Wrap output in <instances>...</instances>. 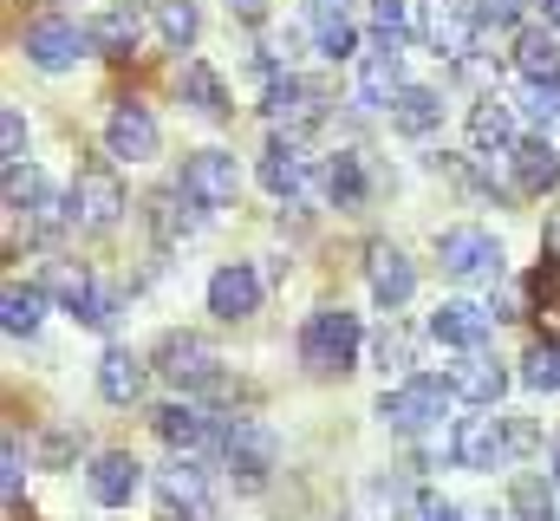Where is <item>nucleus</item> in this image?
Here are the masks:
<instances>
[{"mask_svg": "<svg viewBox=\"0 0 560 521\" xmlns=\"http://www.w3.org/2000/svg\"><path fill=\"white\" fill-rule=\"evenodd\" d=\"M535 443H541V430L528 417H463L456 437H450V456L463 470H502V463L528 456Z\"/></svg>", "mask_w": 560, "mask_h": 521, "instance_id": "f257e3e1", "label": "nucleus"}, {"mask_svg": "<svg viewBox=\"0 0 560 521\" xmlns=\"http://www.w3.org/2000/svg\"><path fill=\"white\" fill-rule=\"evenodd\" d=\"M359 346H365V333H359V313H346V306H319L300 326V366L319 372V379L352 372L359 366Z\"/></svg>", "mask_w": 560, "mask_h": 521, "instance_id": "f03ea898", "label": "nucleus"}, {"mask_svg": "<svg viewBox=\"0 0 560 521\" xmlns=\"http://www.w3.org/2000/svg\"><path fill=\"white\" fill-rule=\"evenodd\" d=\"M72 216H79V229H92V235L118 229V216H125V183H118V170H112L105 157L79 163V183H72Z\"/></svg>", "mask_w": 560, "mask_h": 521, "instance_id": "7ed1b4c3", "label": "nucleus"}, {"mask_svg": "<svg viewBox=\"0 0 560 521\" xmlns=\"http://www.w3.org/2000/svg\"><path fill=\"white\" fill-rule=\"evenodd\" d=\"M222 456H229V476H235L242 489H261L268 470H275V456H280V437L261 417H235V424L222 430Z\"/></svg>", "mask_w": 560, "mask_h": 521, "instance_id": "20e7f679", "label": "nucleus"}, {"mask_svg": "<svg viewBox=\"0 0 560 521\" xmlns=\"http://www.w3.org/2000/svg\"><path fill=\"white\" fill-rule=\"evenodd\" d=\"M450 397H456V391L443 385V379H411V385H398V391L378 397V417H385L392 430H405V437H423V430L443 424Z\"/></svg>", "mask_w": 560, "mask_h": 521, "instance_id": "39448f33", "label": "nucleus"}, {"mask_svg": "<svg viewBox=\"0 0 560 521\" xmlns=\"http://www.w3.org/2000/svg\"><path fill=\"white\" fill-rule=\"evenodd\" d=\"M176 189H183L196 209H229V202L242 196V170H235L229 150H196V157H183Z\"/></svg>", "mask_w": 560, "mask_h": 521, "instance_id": "423d86ee", "label": "nucleus"}, {"mask_svg": "<svg viewBox=\"0 0 560 521\" xmlns=\"http://www.w3.org/2000/svg\"><path fill=\"white\" fill-rule=\"evenodd\" d=\"M436 260L456 280H495L502 274V242L489 229H450V235H436Z\"/></svg>", "mask_w": 560, "mask_h": 521, "instance_id": "0eeeda50", "label": "nucleus"}, {"mask_svg": "<svg viewBox=\"0 0 560 521\" xmlns=\"http://www.w3.org/2000/svg\"><path fill=\"white\" fill-rule=\"evenodd\" d=\"M398 92H405V53H398V33L378 26L372 53H365V72H359V105L378 112V105H398Z\"/></svg>", "mask_w": 560, "mask_h": 521, "instance_id": "6e6552de", "label": "nucleus"}, {"mask_svg": "<svg viewBox=\"0 0 560 521\" xmlns=\"http://www.w3.org/2000/svg\"><path fill=\"white\" fill-rule=\"evenodd\" d=\"M476 26H482V0H430V7H423V39H430L443 59H469Z\"/></svg>", "mask_w": 560, "mask_h": 521, "instance_id": "1a4fd4ad", "label": "nucleus"}, {"mask_svg": "<svg viewBox=\"0 0 560 521\" xmlns=\"http://www.w3.org/2000/svg\"><path fill=\"white\" fill-rule=\"evenodd\" d=\"M268 118H275L280 137H306V130L326 118V85H313V79H275L268 85Z\"/></svg>", "mask_w": 560, "mask_h": 521, "instance_id": "9d476101", "label": "nucleus"}, {"mask_svg": "<svg viewBox=\"0 0 560 521\" xmlns=\"http://www.w3.org/2000/svg\"><path fill=\"white\" fill-rule=\"evenodd\" d=\"M215 346L209 339H196V333H170L163 346H156V372L170 379V385H189V391H202V385H215Z\"/></svg>", "mask_w": 560, "mask_h": 521, "instance_id": "9b49d317", "label": "nucleus"}, {"mask_svg": "<svg viewBox=\"0 0 560 521\" xmlns=\"http://www.w3.org/2000/svg\"><path fill=\"white\" fill-rule=\"evenodd\" d=\"M156 143H163V130H156V118L143 112V105H112V118H105V150L118 157V163H150L156 157Z\"/></svg>", "mask_w": 560, "mask_h": 521, "instance_id": "f8f14e48", "label": "nucleus"}, {"mask_svg": "<svg viewBox=\"0 0 560 521\" xmlns=\"http://www.w3.org/2000/svg\"><path fill=\"white\" fill-rule=\"evenodd\" d=\"M156 496H163V509L183 521H209L215 516V496H209V476L183 456V463H170V470H156Z\"/></svg>", "mask_w": 560, "mask_h": 521, "instance_id": "ddd939ff", "label": "nucleus"}, {"mask_svg": "<svg viewBox=\"0 0 560 521\" xmlns=\"http://www.w3.org/2000/svg\"><path fill=\"white\" fill-rule=\"evenodd\" d=\"M85 46H92V33L72 26V20H39V26H26V59H33L39 72H66V66H79Z\"/></svg>", "mask_w": 560, "mask_h": 521, "instance_id": "4468645a", "label": "nucleus"}, {"mask_svg": "<svg viewBox=\"0 0 560 521\" xmlns=\"http://www.w3.org/2000/svg\"><path fill=\"white\" fill-rule=\"evenodd\" d=\"M255 306H261V274H255L248 260H229V267L209 274V313H215V320L235 326V320H248Z\"/></svg>", "mask_w": 560, "mask_h": 521, "instance_id": "2eb2a0df", "label": "nucleus"}, {"mask_svg": "<svg viewBox=\"0 0 560 521\" xmlns=\"http://www.w3.org/2000/svg\"><path fill=\"white\" fill-rule=\"evenodd\" d=\"M85 489H92V502H105V509H125V502L143 489V463L131 456V450H105V456L85 470Z\"/></svg>", "mask_w": 560, "mask_h": 521, "instance_id": "dca6fc26", "label": "nucleus"}, {"mask_svg": "<svg viewBox=\"0 0 560 521\" xmlns=\"http://www.w3.org/2000/svg\"><path fill=\"white\" fill-rule=\"evenodd\" d=\"M365 280H372L378 306H405L418 293V267L405 260V248H392V242H372L365 248Z\"/></svg>", "mask_w": 560, "mask_h": 521, "instance_id": "f3484780", "label": "nucleus"}, {"mask_svg": "<svg viewBox=\"0 0 560 521\" xmlns=\"http://www.w3.org/2000/svg\"><path fill=\"white\" fill-rule=\"evenodd\" d=\"M443 385L456 391L463 404L489 410V404H502V391H509V372H502L495 359H482V352H463V359L450 366V379H443Z\"/></svg>", "mask_w": 560, "mask_h": 521, "instance_id": "a211bd4d", "label": "nucleus"}, {"mask_svg": "<svg viewBox=\"0 0 560 521\" xmlns=\"http://www.w3.org/2000/svg\"><path fill=\"white\" fill-rule=\"evenodd\" d=\"M430 339H443V346H456V352H476V346L489 339V306H476V300H443V306L430 313Z\"/></svg>", "mask_w": 560, "mask_h": 521, "instance_id": "6ab92c4d", "label": "nucleus"}, {"mask_svg": "<svg viewBox=\"0 0 560 521\" xmlns=\"http://www.w3.org/2000/svg\"><path fill=\"white\" fill-rule=\"evenodd\" d=\"M156 437H163L170 450H183V456H196V450L222 443L215 417H209V410H196V404H163V410H156Z\"/></svg>", "mask_w": 560, "mask_h": 521, "instance_id": "aec40b11", "label": "nucleus"}, {"mask_svg": "<svg viewBox=\"0 0 560 521\" xmlns=\"http://www.w3.org/2000/svg\"><path fill=\"white\" fill-rule=\"evenodd\" d=\"M196 202L183 196V189H163V196H150V235H156V248H183L196 229H202V216H189Z\"/></svg>", "mask_w": 560, "mask_h": 521, "instance_id": "412c9836", "label": "nucleus"}, {"mask_svg": "<svg viewBox=\"0 0 560 521\" xmlns=\"http://www.w3.org/2000/svg\"><path fill=\"white\" fill-rule=\"evenodd\" d=\"M176 99H183L196 118H229V92H222V79H215L202 59H183V66H176Z\"/></svg>", "mask_w": 560, "mask_h": 521, "instance_id": "4be33fe9", "label": "nucleus"}, {"mask_svg": "<svg viewBox=\"0 0 560 521\" xmlns=\"http://www.w3.org/2000/svg\"><path fill=\"white\" fill-rule=\"evenodd\" d=\"M469 143H476L482 157H515V105L482 99V105L469 112Z\"/></svg>", "mask_w": 560, "mask_h": 521, "instance_id": "5701e85b", "label": "nucleus"}, {"mask_svg": "<svg viewBox=\"0 0 560 521\" xmlns=\"http://www.w3.org/2000/svg\"><path fill=\"white\" fill-rule=\"evenodd\" d=\"M509 163H515V189H522V196H548V189L560 183V157L548 150V137L515 143V157H509Z\"/></svg>", "mask_w": 560, "mask_h": 521, "instance_id": "b1692460", "label": "nucleus"}, {"mask_svg": "<svg viewBox=\"0 0 560 521\" xmlns=\"http://www.w3.org/2000/svg\"><path fill=\"white\" fill-rule=\"evenodd\" d=\"M143 385H150V372H143V359H138V352L112 346V352L98 359V391H105L112 404H138Z\"/></svg>", "mask_w": 560, "mask_h": 521, "instance_id": "393cba45", "label": "nucleus"}, {"mask_svg": "<svg viewBox=\"0 0 560 521\" xmlns=\"http://www.w3.org/2000/svg\"><path fill=\"white\" fill-rule=\"evenodd\" d=\"M261 183H268L275 196H300V189H306V157H300L293 137H275V143H268V157H261Z\"/></svg>", "mask_w": 560, "mask_h": 521, "instance_id": "a878e982", "label": "nucleus"}, {"mask_svg": "<svg viewBox=\"0 0 560 521\" xmlns=\"http://www.w3.org/2000/svg\"><path fill=\"white\" fill-rule=\"evenodd\" d=\"M528 313L541 320V333L560 346V255H548L528 274Z\"/></svg>", "mask_w": 560, "mask_h": 521, "instance_id": "bb28decb", "label": "nucleus"}, {"mask_svg": "<svg viewBox=\"0 0 560 521\" xmlns=\"http://www.w3.org/2000/svg\"><path fill=\"white\" fill-rule=\"evenodd\" d=\"M39 320H46V287H7L0 293V326L13 333V339H26V333H39Z\"/></svg>", "mask_w": 560, "mask_h": 521, "instance_id": "cd10ccee", "label": "nucleus"}, {"mask_svg": "<svg viewBox=\"0 0 560 521\" xmlns=\"http://www.w3.org/2000/svg\"><path fill=\"white\" fill-rule=\"evenodd\" d=\"M515 72H522L528 85H560V46L548 33H522V39H515Z\"/></svg>", "mask_w": 560, "mask_h": 521, "instance_id": "c85d7f7f", "label": "nucleus"}, {"mask_svg": "<svg viewBox=\"0 0 560 521\" xmlns=\"http://www.w3.org/2000/svg\"><path fill=\"white\" fill-rule=\"evenodd\" d=\"M392 125L405 130V137L436 130V125H443V99H436L430 85H405V92H398V105H392Z\"/></svg>", "mask_w": 560, "mask_h": 521, "instance_id": "c756f323", "label": "nucleus"}, {"mask_svg": "<svg viewBox=\"0 0 560 521\" xmlns=\"http://www.w3.org/2000/svg\"><path fill=\"white\" fill-rule=\"evenodd\" d=\"M326 196H332L339 209H359V202H365V157H359V150H339V157L326 163Z\"/></svg>", "mask_w": 560, "mask_h": 521, "instance_id": "7c9ffc66", "label": "nucleus"}, {"mask_svg": "<svg viewBox=\"0 0 560 521\" xmlns=\"http://www.w3.org/2000/svg\"><path fill=\"white\" fill-rule=\"evenodd\" d=\"M39 287H46L52 300H66L72 313H85V300L98 293V280H92L79 260H46V280H39Z\"/></svg>", "mask_w": 560, "mask_h": 521, "instance_id": "2f4dec72", "label": "nucleus"}, {"mask_svg": "<svg viewBox=\"0 0 560 521\" xmlns=\"http://www.w3.org/2000/svg\"><path fill=\"white\" fill-rule=\"evenodd\" d=\"M85 33H92V46H98V53L125 59V53L138 46V13H131V7H112V13H98V20H92Z\"/></svg>", "mask_w": 560, "mask_h": 521, "instance_id": "473e14b6", "label": "nucleus"}, {"mask_svg": "<svg viewBox=\"0 0 560 521\" xmlns=\"http://www.w3.org/2000/svg\"><path fill=\"white\" fill-rule=\"evenodd\" d=\"M313 46L326 59H352L359 53V33L346 26V13H313Z\"/></svg>", "mask_w": 560, "mask_h": 521, "instance_id": "72a5a7b5", "label": "nucleus"}, {"mask_svg": "<svg viewBox=\"0 0 560 521\" xmlns=\"http://www.w3.org/2000/svg\"><path fill=\"white\" fill-rule=\"evenodd\" d=\"M156 26L170 46H189L202 33V13H196V0H156Z\"/></svg>", "mask_w": 560, "mask_h": 521, "instance_id": "f704fd0d", "label": "nucleus"}, {"mask_svg": "<svg viewBox=\"0 0 560 521\" xmlns=\"http://www.w3.org/2000/svg\"><path fill=\"white\" fill-rule=\"evenodd\" d=\"M66 222H79V216H72V196H52V189H46V196H39V202L26 209V229H33L39 242H52V235H59Z\"/></svg>", "mask_w": 560, "mask_h": 521, "instance_id": "c9c22d12", "label": "nucleus"}, {"mask_svg": "<svg viewBox=\"0 0 560 521\" xmlns=\"http://www.w3.org/2000/svg\"><path fill=\"white\" fill-rule=\"evenodd\" d=\"M522 385L560 391V346H555V339H541V346L528 352V366H522Z\"/></svg>", "mask_w": 560, "mask_h": 521, "instance_id": "e433bc0d", "label": "nucleus"}, {"mask_svg": "<svg viewBox=\"0 0 560 521\" xmlns=\"http://www.w3.org/2000/svg\"><path fill=\"white\" fill-rule=\"evenodd\" d=\"M39 196H46L39 170H26V163H7V209H13V216H26Z\"/></svg>", "mask_w": 560, "mask_h": 521, "instance_id": "4c0bfd02", "label": "nucleus"}, {"mask_svg": "<svg viewBox=\"0 0 560 521\" xmlns=\"http://www.w3.org/2000/svg\"><path fill=\"white\" fill-rule=\"evenodd\" d=\"M372 352H378V366H385V372H392V366L405 372V366H411V333H405V326H385V333L372 339Z\"/></svg>", "mask_w": 560, "mask_h": 521, "instance_id": "58836bf2", "label": "nucleus"}, {"mask_svg": "<svg viewBox=\"0 0 560 521\" xmlns=\"http://www.w3.org/2000/svg\"><path fill=\"white\" fill-rule=\"evenodd\" d=\"M0 157H7V163H26V118H20L13 105L0 112Z\"/></svg>", "mask_w": 560, "mask_h": 521, "instance_id": "ea45409f", "label": "nucleus"}, {"mask_svg": "<svg viewBox=\"0 0 560 521\" xmlns=\"http://www.w3.org/2000/svg\"><path fill=\"white\" fill-rule=\"evenodd\" d=\"M522 112H528L535 125H555V118H560V85H528V99H522Z\"/></svg>", "mask_w": 560, "mask_h": 521, "instance_id": "a19ab883", "label": "nucleus"}, {"mask_svg": "<svg viewBox=\"0 0 560 521\" xmlns=\"http://www.w3.org/2000/svg\"><path fill=\"white\" fill-rule=\"evenodd\" d=\"M20 470H26L20 437H7V450H0V489H7V502H20Z\"/></svg>", "mask_w": 560, "mask_h": 521, "instance_id": "79ce46f5", "label": "nucleus"}, {"mask_svg": "<svg viewBox=\"0 0 560 521\" xmlns=\"http://www.w3.org/2000/svg\"><path fill=\"white\" fill-rule=\"evenodd\" d=\"M79 320H85V326H112V320H118V293H105V287H98V293L85 300V313H79Z\"/></svg>", "mask_w": 560, "mask_h": 521, "instance_id": "37998d69", "label": "nucleus"}, {"mask_svg": "<svg viewBox=\"0 0 560 521\" xmlns=\"http://www.w3.org/2000/svg\"><path fill=\"white\" fill-rule=\"evenodd\" d=\"M515 509H522V516H541V521H548V489H541L535 476H528V483H515Z\"/></svg>", "mask_w": 560, "mask_h": 521, "instance_id": "c03bdc74", "label": "nucleus"}, {"mask_svg": "<svg viewBox=\"0 0 560 521\" xmlns=\"http://www.w3.org/2000/svg\"><path fill=\"white\" fill-rule=\"evenodd\" d=\"M229 13L248 20V26H261V20H268V0H229Z\"/></svg>", "mask_w": 560, "mask_h": 521, "instance_id": "a18cd8bd", "label": "nucleus"}, {"mask_svg": "<svg viewBox=\"0 0 560 521\" xmlns=\"http://www.w3.org/2000/svg\"><path fill=\"white\" fill-rule=\"evenodd\" d=\"M372 7H378V26H392V33L405 26V0H372Z\"/></svg>", "mask_w": 560, "mask_h": 521, "instance_id": "49530a36", "label": "nucleus"}, {"mask_svg": "<svg viewBox=\"0 0 560 521\" xmlns=\"http://www.w3.org/2000/svg\"><path fill=\"white\" fill-rule=\"evenodd\" d=\"M418 521H463V516H456L450 502H423V509H418Z\"/></svg>", "mask_w": 560, "mask_h": 521, "instance_id": "de8ad7c7", "label": "nucleus"}, {"mask_svg": "<svg viewBox=\"0 0 560 521\" xmlns=\"http://www.w3.org/2000/svg\"><path fill=\"white\" fill-rule=\"evenodd\" d=\"M313 13H346V0H313Z\"/></svg>", "mask_w": 560, "mask_h": 521, "instance_id": "09e8293b", "label": "nucleus"}, {"mask_svg": "<svg viewBox=\"0 0 560 521\" xmlns=\"http://www.w3.org/2000/svg\"><path fill=\"white\" fill-rule=\"evenodd\" d=\"M548 20H555V26H560V0H548Z\"/></svg>", "mask_w": 560, "mask_h": 521, "instance_id": "8fccbe9b", "label": "nucleus"}, {"mask_svg": "<svg viewBox=\"0 0 560 521\" xmlns=\"http://www.w3.org/2000/svg\"><path fill=\"white\" fill-rule=\"evenodd\" d=\"M555 476H560V443H555Z\"/></svg>", "mask_w": 560, "mask_h": 521, "instance_id": "3c124183", "label": "nucleus"}]
</instances>
